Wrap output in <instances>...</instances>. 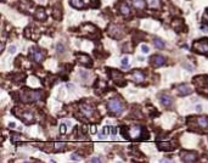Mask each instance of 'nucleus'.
Returning a JSON list of instances; mask_svg holds the SVG:
<instances>
[{
    "instance_id": "nucleus-1",
    "label": "nucleus",
    "mask_w": 208,
    "mask_h": 163,
    "mask_svg": "<svg viewBox=\"0 0 208 163\" xmlns=\"http://www.w3.org/2000/svg\"><path fill=\"white\" fill-rule=\"evenodd\" d=\"M122 134L126 139H130V140H136V139H142V140H147L148 134L145 131V129L140 125H133L126 129V127L122 128Z\"/></svg>"
},
{
    "instance_id": "nucleus-2",
    "label": "nucleus",
    "mask_w": 208,
    "mask_h": 163,
    "mask_svg": "<svg viewBox=\"0 0 208 163\" xmlns=\"http://www.w3.org/2000/svg\"><path fill=\"white\" fill-rule=\"evenodd\" d=\"M107 111L113 116H121L124 111L123 102L117 97H112L107 102Z\"/></svg>"
},
{
    "instance_id": "nucleus-3",
    "label": "nucleus",
    "mask_w": 208,
    "mask_h": 163,
    "mask_svg": "<svg viewBox=\"0 0 208 163\" xmlns=\"http://www.w3.org/2000/svg\"><path fill=\"white\" fill-rule=\"evenodd\" d=\"M192 48L196 52H198V54L207 55L208 54V39L196 40V42H194V44H192Z\"/></svg>"
},
{
    "instance_id": "nucleus-4",
    "label": "nucleus",
    "mask_w": 208,
    "mask_h": 163,
    "mask_svg": "<svg viewBox=\"0 0 208 163\" xmlns=\"http://www.w3.org/2000/svg\"><path fill=\"white\" fill-rule=\"evenodd\" d=\"M108 69V74H110V78L116 82L117 85H119V86H124L127 83H126V80H124V77H123V74L119 72V71H117V69H113V68H107Z\"/></svg>"
},
{
    "instance_id": "nucleus-5",
    "label": "nucleus",
    "mask_w": 208,
    "mask_h": 163,
    "mask_svg": "<svg viewBox=\"0 0 208 163\" xmlns=\"http://www.w3.org/2000/svg\"><path fill=\"white\" fill-rule=\"evenodd\" d=\"M41 91H33V90H27L21 95L23 101L26 102H32V101H38L41 99Z\"/></svg>"
},
{
    "instance_id": "nucleus-6",
    "label": "nucleus",
    "mask_w": 208,
    "mask_h": 163,
    "mask_svg": "<svg viewBox=\"0 0 208 163\" xmlns=\"http://www.w3.org/2000/svg\"><path fill=\"white\" fill-rule=\"evenodd\" d=\"M158 101L161 102V105L165 108H169L173 106L174 103V99L167 92H161V94H158Z\"/></svg>"
},
{
    "instance_id": "nucleus-7",
    "label": "nucleus",
    "mask_w": 208,
    "mask_h": 163,
    "mask_svg": "<svg viewBox=\"0 0 208 163\" xmlns=\"http://www.w3.org/2000/svg\"><path fill=\"white\" fill-rule=\"evenodd\" d=\"M29 57L35 62H41L44 60V54H43V51H41L40 49L33 46V48L29 49Z\"/></svg>"
},
{
    "instance_id": "nucleus-8",
    "label": "nucleus",
    "mask_w": 208,
    "mask_h": 163,
    "mask_svg": "<svg viewBox=\"0 0 208 163\" xmlns=\"http://www.w3.org/2000/svg\"><path fill=\"white\" fill-rule=\"evenodd\" d=\"M124 32L122 31V28L117 25H110L108 27V36L115 38V39H121L123 37Z\"/></svg>"
},
{
    "instance_id": "nucleus-9",
    "label": "nucleus",
    "mask_w": 208,
    "mask_h": 163,
    "mask_svg": "<svg viewBox=\"0 0 208 163\" xmlns=\"http://www.w3.org/2000/svg\"><path fill=\"white\" fill-rule=\"evenodd\" d=\"M180 157H181V161L183 162H187V163H191L197 161V153L194 152V151H181L180 152Z\"/></svg>"
},
{
    "instance_id": "nucleus-10",
    "label": "nucleus",
    "mask_w": 208,
    "mask_h": 163,
    "mask_svg": "<svg viewBox=\"0 0 208 163\" xmlns=\"http://www.w3.org/2000/svg\"><path fill=\"white\" fill-rule=\"evenodd\" d=\"M194 84L197 89H203L205 86H208V77L207 75H197L194 78Z\"/></svg>"
},
{
    "instance_id": "nucleus-11",
    "label": "nucleus",
    "mask_w": 208,
    "mask_h": 163,
    "mask_svg": "<svg viewBox=\"0 0 208 163\" xmlns=\"http://www.w3.org/2000/svg\"><path fill=\"white\" fill-rule=\"evenodd\" d=\"M150 62L153 67H161L165 63V57L162 55H153L150 59Z\"/></svg>"
},
{
    "instance_id": "nucleus-12",
    "label": "nucleus",
    "mask_w": 208,
    "mask_h": 163,
    "mask_svg": "<svg viewBox=\"0 0 208 163\" xmlns=\"http://www.w3.org/2000/svg\"><path fill=\"white\" fill-rule=\"evenodd\" d=\"M176 90L179 92L180 96H185V95H190L192 92L191 86L187 85V84H179L176 85Z\"/></svg>"
},
{
    "instance_id": "nucleus-13",
    "label": "nucleus",
    "mask_w": 208,
    "mask_h": 163,
    "mask_svg": "<svg viewBox=\"0 0 208 163\" xmlns=\"http://www.w3.org/2000/svg\"><path fill=\"white\" fill-rule=\"evenodd\" d=\"M77 59H78L79 63H82V65H84L86 67H90L93 65L91 59L86 54H77Z\"/></svg>"
},
{
    "instance_id": "nucleus-14",
    "label": "nucleus",
    "mask_w": 208,
    "mask_h": 163,
    "mask_svg": "<svg viewBox=\"0 0 208 163\" xmlns=\"http://www.w3.org/2000/svg\"><path fill=\"white\" fill-rule=\"evenodd\" d=\"M132 77H133V79H134V82H135L136 84L142 83L144 79H145L144 73H142L141 71H139V69H134V71L132 72Z\"/></svg>"
},
{
    "instance_id": "nucleus-15",
    "label": "nucleus",
    "mask_w": 208,
    "mask_h": 163,
    "mask_svg": "<svg viewBox=\"0 0 208 163\" xmlns=\"http://www.w3.org/2000/svg\"><path fill=\"white\" fill-rule=\"evenodd\" d=\"M196 123H197V125L200 128H202V129H208V117L207 116H205V117H197Z\"/></svg>"
},
{
    "instance_id": "nucleus-16",
    "label": "nucleus",
    "mask_w": 208,
    "mask_h": 163,
    "mask_svg": "<svg viewBox=\"0 0 208 163\" xmlns=\"http://www.w3.org/2000/svg\"><path fill=\"white\" fill-rule=\"evenodd\" d=\"M157 146L159 150H162V151H172L174 149V145L172 144V142H157Z\"/></svg>"
},
{
    "instance_id": "nucleus-17",
    "label": "nucleus",
    "mask_w": 208,
    "mask_h": 163,
    "mask_svg": "<svg viewBox=\"0 0 208 163\" xmlns=\"http://www.w3.org/2000/svg\"><path fill=\"white\" fill-rule=\"evenodd\" d=\"M133 6L136 10H144L146 8V1L145 0H133Z\"/></svg>"
},
{
    "instance_id": "nucleus-18",
    "label": "nucleus",
    "mask_w": 208,
    "mask_h": 163,
    "mask_svg": "<svg viewBox=\"0 0 208 163\" xmlns=\"http://www.w3.org/2000/svg\"><path fill=\"white\" fill-rule=\"evenodd\" d=\"M69 4H71V6L74 9H83L85 6L83 0H69Z\"/></svg>"
},
{
    "instance_id": "nucleus-19",
    "label": "nucleus",
    "mask_w": 208,
    "mask_h": 163,
    "mask_svg": "<svg viewBox=\"0 0 208 163\" xmlns=\"http://www.w3.org/2000/svg\"><path fill=\"white\" fill-rule=\"evenodd\" d=\"M119 11H121V14L124 15V16H129V15H130V9H129V6H128L126 3H121V5H119Z\"/></svg>"
},
{
    "instance_id": "nucleus-20",
    "label": "nucleus",
    "mask_w": 208,
    "mask_h": 163,
    "mask_svg": "<svg viewBox=\"0 0 208 163\" xmlns=\"http://www.w3.org/2000/svg\"><path fill=\"white\" fill-rule=\"evenodd\" d=\"M153 45L156 46L157 49H159V50H162V49L165 48V43L163 42L161 38H153Z\"/></svg>"
},
{
    "instance_id": "nucleus-21",
    "label": "nucleus",
    "mask_w": 208,
    "mask_h": 163,
    "mask_svg": "<svg viewBox=\"0 0 208 163\" xmlns=\"http://www.w3.org/2000/svg\"><path fill=\"white\" fill-rule=\"evenodd\" d=\"M21 118L25 121L26 123H33V122H34L33 114H32V113H29V112H25L23 114H21Z\"/></svg>"
},
{
    "instance_id": "nucleus-22",
    "label": "nucleus",
    "mask_w": 208,
    "mask_h": 163,
    "mask_svg": "<svg viewBox=\"0 0 208 163\" xmlns=\"http://www.w3.org/2000/svg\"><path fill=\"white\" fill-rule=\"evenodd\" d=\"M35 18L39 20V21H45V18H46L45 11L43 9H38L37 11H35Z\"/></svg>"
},
{
    "instance_id": "nucleus-23",
    "label": "nucleus",
    "mask_w": 208,
    "mask_h": 163,
    "mask_svg": "<svg viewBox=\"0 0 208 163\" xmlns=\"http://www.w3.org/2000/svg\"><path fill=\"white\" fill-rule=\"evenodd\" d=\"M80 112L83 113V116H84L85 118H90L91 116H93V113H94L93 108H90V107H82V108H80Z\"/></svg>"
},
{
    "instance_id": "nucleus-24",
    "label": "nucleus",
    "mask_w": 208,
    "mask_h": 163,
    "mask_svg": "<svg viewBox=\"0 0 208 163\" xmlns=\"http://www.w3.org/2000/svg\"><path fill=\"white\" fill-rule=\"evenodd\" d=\"M56 51L58 52V54H63V52L66 51V46H65L62 43H57V45H56Z\"/></svg>"
},
{
    "instance_id": "nucleus-25",
    "label": "nucleus",
    "mask_w": 208,
    "mask_h": 163,
    "mask_svg": "<svg viewBox=\"0 0 208 163\" xmlns=\"http://www.w3.org/2000/svg\"><path fill=\"white\" fill-rule=\"evenodd\" d=\"M121 65H122L123 68H127L129 66V59L128 57H123L122 61H121Z\"/></svg>"
},
{
    "instance_id": "nucleus-26",
    "label": "nucleus",
    "mask_w": 208,
    "mask_h": 163,
    "mask_svg": "<svg viewBox=\"0 0 208 163\" xmlns=\"http://www.w3.org/2000/svg\"><path fill=\"white\" fill-rule=\"evenodd\" d=\"M78 74L82 77V79H88V77H89L88 71H84V69H82V71H79V72H78Z\"/></svg>"
},
{
    "instance_id": "nucleus-27",
    "label": "nucleus",
    "mask_w": 208,
    "mask_h": 163,
    "mask_svg": "<svg viewBox=\"0 0 208 163\" xmlns=\"http://www.w3.org/2000/svg\"><path fill=\"white\" fill-rule=\"evenodd\" d=\"M66 127H68V124L66 123V122H63V123H61V125H60V133L61 134H65L67 131V128Z\"/></svg>"
},
{
    "instance_id": "nucleus-28",
    "label": "nucleus",
    "mask_w": 208,
    "mask_h": 163,
    "mask_svg": "<svg viewBox=\"0 0 208 163\" xmlns=\"http://www.w3.org/2000/svg\"><path fill=\"white\" fill-rule=\"evenodd\" d=\"M158 0H148V5H150L151 8H157L158 6Z\"/></svg>"
},
{
    "instance_id": "nucleus-29",
    "label": "nucleus",
    "mask_w": 208,
    "mask_h": 163,
    "mask_svg": "<svg viewBox=\"0 0 208 163\" xmlns=\"http://www.w3.org/2000/svg\"><path fill=\"white\" fill-rule=\"evenodd\" d=\"M183 66H184V67H186L189 72H192V71H194V66H192V65H190V63H187V62L183 63Z\"/></svg>"
},
{
    "instance_id": "nucleus-30",
    "label": "nucleus",
    "mask_w": 208,
    "mask_h": 163,
    "mask_svg": "<svg viewBox=\"0 0 208 163\" xmlns=\"http://www.w3.org/2000/svg\"><path fill=\"white\" fill-rule=\"evenodd\" d=\"M141 51L144 52V54H148V51H150V49H148V46H147V45L142 44V45H141Z\"/></svg>"
},
{
    "instance_id": "nucleus-31",
    "label": "nucleus",
    "mask_w": 208,
    "mask_h": 163,
    "mask_svg": "<svg viewBox=\"0 0 208 163\" xmlns=\"http://www.w3.org/2000/svg\"><path fill=\"white\" fill-rule=\"evenodd\" d=\"M9 52L10 54H15L16 52V45H10L9 46Z\"/></svg>"
},
{
    "instance_id": "nucleus-32",
    "label": "nucleus",
    "mask_w": 208,
    "mask_h": 163,
    "mask_svg": "<svg viewBox=\"0 0 208 163\" xmlns=\"http://www.w3.org/2000/svg\"><path fill=\"white\" fill-rule=\"evenodd\" d=\"M71 160L72 161H79V155H77V153H72V156H71Z\"/></svg>"
},
{
    "instance_id": "nucleus-33",
    "label": "nucleus",
    "mask_w": 208,
    "mask_h": 163,
    "mask_svg": "<svg viewBox=\"0 0 208 163\" xmlns=\"http://www.w3.org/2000/svg\"><path fill=\"white\" fill-rule=\"evenodd\" d=\"M66 88H67L69 91H72L73 88H74V85H73V84H71V83H67V84H66Z\"/></svg>"
},
{
    "instance_id": "nucleus-34",
    "label": "nucleus",
    "mask_w": 208,
    "mask_h": 163,
    "mask_svg": "<svg viewBox=\"0 0 208 163\" xmlns=\"http://www.w3.org/2000/svg\"><path fill=\"white\" fill-rule=\"evenodd\" d=\"M111 134H112L113 136L117 135V128H116V127H112V133H111Z\"/></svg>"
},
{
    "instance_id": "nucleus-35",
    "label": "nucleus",
    "mask_w": 208,
    "mask_h": 163,
    "mask_svg": "<svg viewBox=\"0 0 208 163\" xmlns=\"http://www.w3.org/2000/svg\"><path fill=\"white\" fill-rule=\"evenodd\" d=\"M196 111H197V112L202 111V106H201V105H196Z\"/></svg>"
},
{
    "instance_id": "nucleus-36",
    "label": "nucleus",
    "mask_w": 208,
    "mask_h": 163,
    "mask_svg": "<svg viewBox=\"0 0 208 163\" xmlns=\"http://www.w3.org/2000/svg\"><path fill=\"white\" fill-rule=\"evenodd\" d=\"M100 161L101 160L99 158V157H97V158H90V160H89V162H100Z\"/></svg>"
},
{
    "instance_id": "nucleus-37",
    "label": "nucleus",
    "mask_w": 208,
    "mask_h": 163,
    "mask_svg": "<svg viewBox=\"0 0 208 163\" xmlns=\"http://www.w3.org/2000/svg\"><path fill=\"white\" fill-rule=\"evenodd\" d=\"M10 127H11V128H15V127H16V123L11 122V123H9V128H10Z\"/></svg>"
},
{
    "instance_id": "nucleus-38",
    "label": "nucleus",
    "mask_w": 208,
    "mask_h": 163,
    "mask_svg": "<svg viewBox=\"0 0 208 163\" xmlns=\"http://www.w3.org/2000/svg\"><path fill=\"white\" fill-rule=\"evenodd\" d=\"M39 1H41V3H44V1H45V0H39Z\"/></svg>"
}]
</instances>
